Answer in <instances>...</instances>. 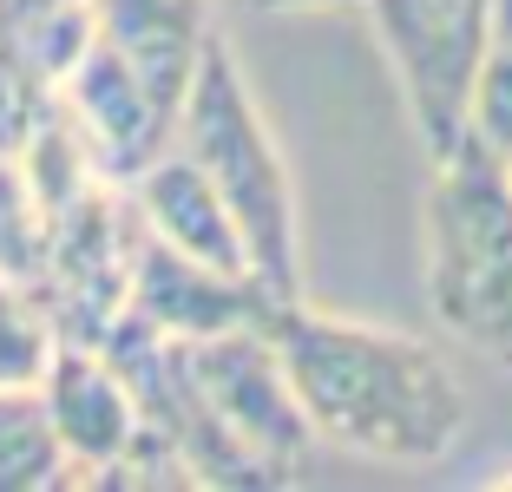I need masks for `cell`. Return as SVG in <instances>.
Instances as JSON below:
<instances>
[{"label":"cell","mask_w":512,"mask_h":492,"mask_svg":"<svg viewBox=\"0 0 512 492\" xmlns=\"http://www.w3.org/2000/svg\"><path fill=\"white\" fill-rule=\"evenodd\" d=\"M263 335L283 361L302 427L316 440L388 466H434L460 447L467 394L434 342L407 328L309 309V296L276 302L263 315Z\"/></svg>","instance_id":"6da1fadb"},{"label":"cell","mask_w":512,"mask_h":492,"mask_svg":"<svg viewBox=\"0 0 512 492\" xmlns=\"http://www.w3.org/2000/svg\"><path fill=\"white\" fill-rule=\"evenodd\" d=\"M171 145L211 178V191L224 197L230 224L243 237L250 276L263 283L270 302L302 296V224H296V178L289 158L276 145L263 105H256L250 79H243L237 53L224 33H211L204 60L191 73V92L178 105Z\"/></svg>","instance_id":"7a4b0ae2"},{"label":"cell","mask_w":512,"mask_h":492,"mask_svg":"<svg viewBox=\"0 0 512 492\" xmlns=\"http://www.w3.org/2000/svg\"><path fill=\"white\" fill-rule=\"evenodd\" d=\"M427 309L467 355L512 368V171L467 145L434 164L421 204Z\"/></svg>","instance_id":"3957f363"},{"label":"cell","mask_w":512,"mask_h":492,"mask_svg":"<svg viewBox=\"0 0 512 492\" xmlns=\"http://www.w3.org/2000/svg\"><path fill=\"white\" fill-rule=\"evenodd\" d=\"M427 164L467 145V99L493 40V0H362Z\"/></svg>","instance_id":"277c9868"},{"label":"cell","mask_w":512,"mask_h":492,"mask_svg":"<svg viewBox=\"0 0 512 492\" xmlns=\"http://www.w3.org/2000/svg\"><path fill=\"white\" fill-rule=\"evenodd\" d=\"M138 224L125 184L99 178L46 217V250L33 296L46 302L60 342H99L132 302V263H138Z\"/></svg>","instance_id":"5b68a950"},{"label":"cell","mask_w":512,"mask_h":492,"mask_svg":"<svg viewBox=\"0 0 512 492\" xmlns=\"http://www.w3.org/2000/svg\"><path fill=\"white\" fill-rule=\"evenodd\" d=\"M40 401L66 447L60 486H99L106 466L138 440V401L99 342H60L40 374Z\"/></svg>","instance_id":"8992f818"},{"label":"cell","mask_w":512,"mask_h":492,"mask_svg":"<svg viewBox=\"0 0 512 492\" xmlns=\"http://www.w3.org/2000/svg\"><path fill=\"white\" fill-rule=\"evenodd\" d=\"M217 33L211 0H92V40L119 53V66L151 92V105L178 125L191 73Z\"/></svg>","instance_id":"52a82bcc"},{"label":"cell","mask_w":512,"mask_h":492,"mask_svg":"<svg viewBox=\"0 0 512 492\" xmlns=\"http://www.w3.org/2000/svg\"><path fill=\"white\" fill-rule=\"evenodd\" d=\"M125 197H132L145 237H158L165 250L191 256V263L217 269V276L256 283L250 256H243V237H237V224H230V210H224V197L211 191V178H204L178 145H165L138 178H125ZM256 289H263V283H256Z\"/></svg>","instance_id":"ba28073f"},{"label":"cell","mask_w":512,"mask_h":492,"mask_svg":"<svg viewBox=\"0 0 512 492\" xmlns=\"http://www.w3.org/2000/svg\"><path fill=\"white\" fill-rule=\"evenodd\" d=\"M132 315H145L158 335L171 342H204V335H224V328H250L276 309L256 283L237 276H217V269L191 263V256L165 250L158 237H138V263H132Z\"/></svg>","instance_id":"9c48e42d"},{"label":"cell","mask_w":512,"mask_h":492,"mask_svg":"<svg viewBox=\"0 0 512 492\" xmlns=\"http://www.w3.org/2000/svg\"><path fill=\"white\" fill-rule=\"evenodd\" d=\"M92 40V0H0V46H14L53 86Z\"/></svg>","instance_id":"30bf717a"},{"label":"cell","mask_w":512,"mask_h":492,"mask_svg":"<svg viewBox=\"0 0 512 492\" xmlns=\"http://www.w3.org/2000/svg\"><path fill=\"white\" fill-rule=\"evenodd\" d=\"M66 479V447L40 388H0V492H40Z\"/></svg>","instance_id":"8fae6325"},{"label":"cell","mask_w":512,"mask_h":492,"mask_svg":"<svg viewBox=\"0 0 512 492\" xmlns=\"http://www.w3.org/2000/svg\"><path fill=\"white\" fill-rule=\"evenodd\" d=\"M53 348H60V328L33 296V283L0 276V388H40Z\"/></svg>","instance_id":"7c38bea8"},{"label":"cell","mask_w":512,"mask_h":492,"mask_svg":"<svg viewBox=\"0 0 512 492\" xmlns=\"http://www.w3.org/2000/svg\"><path fill=\"white\" fill-rule=\"evenodd\" d=\"M467 138L499 164H512V0H493V40L467 99Z\"/></svg>","instance_id":"4fadbf2b"},{"label":"cell","mask_w":512,"mask_h":492,"mask_svg":"<svg viewBox=\"0 0 512 492\" xmlns=\"http://www.w3.org/2000/svg\"><path fill=\"white\" fill-rule=\"evenodd\" d=\"M40 250H46V210L33 197L20 158L0 151V276L33 283L40 276Z\"/></svg>","instance_id":"5bb4252c"},{"label":"cell","mask_w":512,"mask_h":492,"mask_svg":"<svg viewBox=\"0 0 512 492\" xmlns=\"http://www.w3.org/2000/svg\"><path fill=\"white\" fill-rule=\"evenodd\" d=\"M53 105H60V86L33 73L14 46H0V151L7 158H20L33 145V132L53 119Z\"/></svg>","instance_id":"9a60e30c"},{"label":"cell","mask_w":512,"mask_h":492,"mask_svg":"<svg viewBox=\"0 0 512 492\" xmlns=\"http://www.w3.org/2000/svg\"><path fill=\"white\" fill-rule=\"evenodd\" d=\"M250 14H335V7H362V0H243Z\"/></svg>","instance_id":"2e32d148"},{"label":"cell","mask_w":512,"mask_h":492,"mask_svg":"<svg viewBox=\"0 0 512 492\" xmlns=\"http://www.w3.org/2000/svg\"><path fill=\"white\" fill-rule=\"evenodd\" d=\"M506 486H512V473H506Z\"/></svg>","instance_id":"e0dca14e"},{"label":"cell","mask_w":512,"mask_h":492,"mask_svg":"<svg viewBox=\"0 0 512 492\" xmlns=\"http://www.w3.org/2000/svg\"><path fill=\"white\" fill-rule=\"evenodd\" d=\"M506 171H512V164H506Z\"/></svg>","instance_id":"ac0fdd59"}]
</instances>
